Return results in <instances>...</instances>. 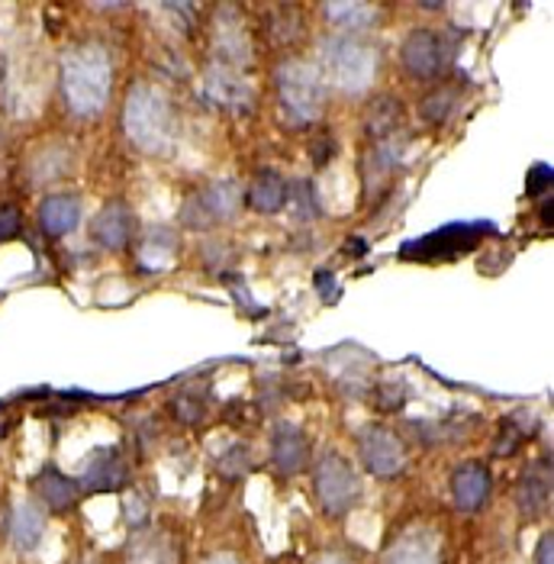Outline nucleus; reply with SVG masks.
Returning <instances> with one entry per match:
<instances>
[{"label": "nucleus", "mask_w": 554, "mask_h": 564, "mask_svg": "<svg viewBox=\"0 0 554 564\" xmlns=\"http://www.w3.org/2000/svg\"><path fill=\"white\" fill-rule=\"evenodd\" d=\"M113 85L110 55L100 45H78L62 62V87L65 100L78 117H94L107 107Z\"/></svg>", "instance_id": "1"}, {"label": "nucleus", "mask_w": 554, "mask_h": 564, "mask_svg": "<svg viewBox=\"0 0 554 564\" xmlns=\"http://www.w3.org/2000/svg\"><path fill=\"white\" fill-rule=\"evenodd\" d=\"M127 135L149 155L169 152L174 142V113L169 97L159 87L139 85L129 90L127 110H123Z\"/></svg>", "instance_id": "2"}, {"label": "nucleus", "mask_w": 554, "mask_h": 564, "mask_svg": "<svg viewBox=\"0 0 554 564\" xmlns=\"http://www.w3.org/2000/svg\"><path fill=\"white\" fill-rule=\"evenodd\" d=\"M323 68L329 85L341 94H361L378 75V52L358 36H336L323 45Z\"/></svg>", "instance_id": "3"}, {"label": "nucleus", "mask_w": 554, "mask_h": 564, "mask_svg": "<svg viewBox=\"0 0 554 564\" xmlns=\"http://www.w3.org/2000/svg\"><path fill=\"white\" fill-rule=\"evenodd\" d=\"M278 97L291 123H313L326 107L323 75L309 62H287L278 72Z\"/></svg>", "instance_id": "4"}, {"label": "nucleus", "mask_w": 554, "mask_h": 564, "mask_svg": "<svg viewBox=\"0 0 554 564\" xmlns=\"http://www.w3.org/2000/svg\"><path fill=\"white\" fill-rule=\"evenodd\" d=\"M316 494L326 507V513L341 517L355 507L358 500V478L351 465L341 455H326L316 468Z\"/></svg>", "instance_id": "5"}, {"label": "nucleus", "mask_w": 554, "mask_h": 564, "mask_svg": "<svg viewBox=\"0 0 554 564\" xmlns=\"http://www.w3.org/2000/svg\"><path fill=\"white\" fill-rule=\"evenodd\" d=\"M400 58H403V68L413 75V78H438L445 72V62H448V48L442 43V36H435L432 30H413L403 48H400Z\"/></svg>", "instance_id": "6"}, {"label": "nucleus", "mask_w": 554, "mask_h": 564, "mask_svg": "<svg viewBox=\"0 0 554 564\" xmlns=\"http://www.w3.org/2000/svg\"><path fill=\"white\" fill-rule=\"evenodd\" d=\"M204 90H207V97L214 100L216 107H222L229 113H249L252 100H256L252 85L239 75V68H229V65H219V62L214 68H207Z\"/></svg>", "instance_id": "7"}, {"label": "nucleus", "mask_w": 554, "mask_h": 564, "mask_svg": "<svg viewBox=\"0 0 554 564\" xmlns=\"http://www.w3.org/2000/svg\"><path fill=\"white\" fill-rule=\"evenodd\" d=\"M361 462L371 475L378 478H393L403 471L406 465V455H403V445L400 438L384 430V426H368L361 433Z\"/></svg>", "instance_id": "8"}, {"label": "nucleus", "mask_w": 554, "mask_h": 564, "mask_svg": "<svg viewBox=\"0 0 554 564\" xmlns=\"http://www.w3.org/2000/svg\"><path fill=\"white\" fill-rule=\"evenodd\" d=\"M384 564H442V535L416 525L390 545Z\"/></svg>", "instance_id": "9"}, {"label": "nucleus", "mask_w": 554, "mask_h": 564, "mask_svg": "<svg viewBox=\"0 0 554 564\" xmlns=\"http://www.w3.org/2000/svg\"><path fill=\"white\" fill-rule=\"evenodd\" d=\"M94 239L100 242V246H107V249H123L129 239H132V232H135V217H132V210H129L127 204H110V207H104L97 217H94Z\"/></svg>", "instance_id": "10"}, {"label": "nucleus", "mask_w": 554, "mask_h": 564, "mask_svg": "<svg viewBox=\"0 0 554 564\" xmlns=\"http://www.w3.org/2000/svg\"><path fill=\"white\" fill-rule=\"evenodd\" d=\"M306 455H309L306 435L300 433L297 426H291V423L278 426L274 442H271V458H274V465H278L284 475H297L300 468L306 465Z\"/></svg>", "instance_id": "11"}, {"label": "nucleus", "mask_w": 554, "mask_h": 564, "mask_svg": "<svg viewBox=\"0 0 554 564\" xmlns=\"http://www.w3.org/2000/svg\"><path fill=\"white\" fill-rule=\"evenodd\" d=\"M452 494H455V503L461 510H480L484 500L490 497V471L480 468V465H465L455 471L452 478Z\"/></svg>", "instance_id": "12"}, {"label": "nucleus", "mask_w": 554, "mask_h": 564, "mask_svg": "<svg viewBox=\"0 0 554 564\" xmlns=\"http://www.w3.org/2000/svg\"><path fill=\"white\" fill-rule=\"evenodd\" d=\"M45 532V517L43 510L33 503V500H23L17 503L13 517H10V539L20 552H33L40 542H43Z\"/></svg>", "instance_id": "13"}, {"label": "nucleus", "mask_w": 554, "mask_h": 564, "mask_svg": "<svg viewBox=\"0 0 554 564\" xmlns=\"http://www.w3.org/2000/svg\"><path fill=\"white\" fill-rule=\"evenodd\" d=\"M216 55H219V65H229V68H239L242 62H249V36L242 30V23L232 17H219L216 20Z\"/></svg>", "instance_id": "14"}, {"label": "nucleus", "mask_w": 554, "mask_h": 564, "mask_svg": "<svg viewBox=\"0 0 554 564\" xmlns=\"http://www.w3.org/2000/svg\"><path fill=\"white\" fill-rule=\"evenodd\" d=\"M78 219H82V204L78 197L68 194H55L40 207V223L48 236H68L78 226Z\"/></svg>", "instance_id": "15"}, {"label": "nucleus", "mask_w": 554, "mask_h": 564, "mask_svg": "<svg viewBox=\"0 0 554 564\" xmlns=\"http://www.w3.org/2000/svg\"><path fill=\"white\" fill-rule=\"evenodd\" d=\"M249 204L258 214H278L287 204V184L278 172H261L249 191Z\"/></svg>", "instance_id": "16"}, {"label": "nucleus", "mask_w": 554, "mask_h": 564, "mask_svg": "<svg viewBox=\"0 0 554 564\" xmlns=\"http://www.w3.org/2000/svg\"><path fill=\"white\" fill-rule=\"evenodd\" d=\"M200 207L210 219H226L239 210V187L232 181H219L210 191H204Z\"/></svg>", "instance_id": "17"}, {"label": "nucleus", "mask_w": 554, "mask_h": 564, "mask_svg": "<svg viewBox=\"0 0 554 564\" xmlns=\"http://www.w3.org/2000/svg\"><path fill=\"white\" fill-rule=\"evenodd\" d=\"M323 10H326V17L336 26H345V30L371 26V17H374V7L371 3H326Z\"/></svg>", "instance_id": "18"}, {"label": "nucleus", "mask_w": 554, "mask_h": 564, "mask_svg": "<svg viewBox=\"0 0 554 564\" xmlns=\"http://www.w3.org/2000/svg\"><path fill=\"white\" fill-rule=\"evenodd\" d=\"M40 494H43L45 503H48L52 510H65V507H72L78 487L68 478H62L58 471H45L43 478H40Z\"/></svg>", "instance_id": "19"}, {"label": "nucleus", "mask_w": 554, "mask_h": 564, "mask_svg": "<svg viewBox=\"0 0 554 564\" xmlns=\"http://www.w3.org/2000/svg\"><path fill=\"white\" fill-rule=\"evenodd\" d=\"M171 562H174V555H171L169 542H165V539H159V535L142 539V542L132 549V555H129V564H171Z\"/></svg>", "instance_id": "20"}, {"label": "nucleus", "mask_w": 554, "mask_h": 564, "mask_svg": "<svg viewBox=\"0 0 554 564\" xmlns=\"http://www.w3.org/2000/svg\"><path fill=\"white\" fill-rule=\"evenodd\" d=\"M120 478H123L120 462H97V465L90 468V475H87V484L97 487V490H110V487L120 484Z\"/></svg>", "instance_id": "21"}, {"label": "nucleus", "mask_w": 554, "mask_h": 564, "mask_svg": "<svg viewBox=\"0 0 554 564\" xmlns=\"http://www.w3.org/2000/svg\"><path fill=\"white\" fill-rule=\"evenodd\" d=\"M20 232V214L13 207H0V242L13 239Z\"/></svg>", "instance_id": "22"}, {"label": "nucleus", "mask_w": 554, "mask_h": 564, "mask_svg": "<svg viewBox=\"0 0 554 564\" xmlns=\"http://www.w3.org/2000/svg\"><path fill=\"white\" fill-rule=\"evenodd\" d=\"M552 555H554L552 535H542V542H539V555H535V564H552Z\"/></svg>", "instance_id": "23"}, {"label": "nucleus", "mask_w": 554, "mask_h": 564, "mask_svg": "<svg viewBox=\"0 0 554 564\" xmlns=\"http://www.w3.org/2000/svg\"><path fill=\"white\" fill-rule=\"evenodd\" d=\"M316 564H348V562H345L341 555H336V552H329V555H323Z\"/></svg>", "instance_id": "24"}, {"label": "nucleus", "mask_w": 554, "mask_h": 564, "mask_svg": "<svg viewBox=\"0 0 554 564\" xmlns=\"http://www.w3.org/2000/svg\"><path fill=\"white\" fill-rule=\"evenodd\" d=\"M207 564H239V562H236L232 555H214Z\"/></svg>", "instance_id": "25"}]
</instances>
